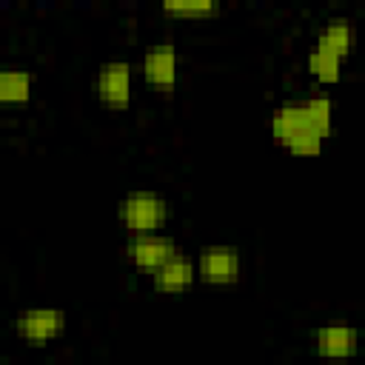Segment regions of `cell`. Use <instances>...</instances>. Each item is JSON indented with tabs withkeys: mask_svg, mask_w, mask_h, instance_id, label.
<instances>
[{
	"mask_svg": "<svg viewBox=\"0 0 365 365\" xmlns=\"http://www.w3.org/2000/svg\"><path fill=\"white\" fill-rule=\"evenodd\" d=\"M66 311L63 308H51V305H37V308H26L17 314L14 319V334L26 342V345H48L57 336H63L66 331Z\"/></svg>",
	"mask_w": 365,
	"mask_h": 365,
	"instance_id": "cell-3",
	"label": "cell"
},
{
	"mask_svg": "<svg viewBox=\"0 0 365 365\" xmlns=\"http://www.w3.org/2000/svg\"><path fill=\"white\" fill-rule=\"evenodd\" d=\"M200 279V274H197V259H191V257H185V254H174L165 265H160L154 274H151V285H154V291H160V294H182V291H188L194 282Z\"/></svg>",
	"mask_w": 365,
	"mask_h": 365,
	"instance_id": "cell-9",
	"label": "cell"
},
{
	"mask_svg": "<svg viewBox=\"0 0 365 365\" xmlns=\"http://www.w3.org/2000/svg\"><path fill=\"white\" fill-rule=\"evenodd\" d=\"M334 128V103L328 94L288 100L268 117V131L291 157H319Z\"/></svg>",
	"mask_w": 365,
	"mask_h": 365,
	"instance_id": "cell-1",
	"label": "cell"
},
{
	"mask_svg": "<svg viewBox=\"0 0 365 365\" xmlns=\"http://www.w3.org/2000/svg\"><path fill=\"white\" fill-rule=\"evenodd\" d=\"M305 68H308V74H311L317 83H322V86H334V83H339V77H342V60H339L336 54H331V51L317 48V46L308 51Z\"/></svg>",
	"mask_w": 365,
	"mask_h": 365,
	"instance_id": "cell-12",
	"label": "cell"
},
{
	"mask_svg": "<svg viewBox=\"0 0 365 365\" xmlns=\"http://www.w3.org/2000/svg\"><path fill=\"white\" fill-rule=\"evenodd\" d=\"M174 254H177V245L165 234H137V237H128L125 240V259L134 268L145 271V274H154Z\"/></svg>",
	"mask_w": 365,
	"mask_h": 365,
	"instance_id": "cell-6",
	"label": "cell"
},
{
	"mask_svg": "<svg viewBox=\"0 0 365 365\" xmlns=\"http://www.w3.org/2000/svg\"><path fill=\"white\" fill-rule=\"evenodd\" d=\"M131 86H134V68L128 60H108L97 68L94 77V88H97V100L111 108V111H123L131 106Z\"/></svg>",
	"mask_w": 365,
	"mask_h": 365,
	"instance_id": "cell-4",
	"label": "cell"
},
{
	"mask_svg": "<svg viewBox=\"0 0 365 365\" xmlns=\"http://www.w3.org/2000/svg\"><path fill=\"white\" fill-rule=\"evenodd\" d=\"M311 351L325 359H351L359 351V331L351 325H322L311 334Z\"/></svg>",
	"mask_w": 365,
	"mask_h": 365,
	"instance_id": "cell-8",
	"label": "cell"
},
{
	"mask_svg": "<svg viewBox=\"0 0 365 365\" xmlns=\"http://www.w3.org/2000/svg\"><path fill=\"white\" fill-rule=\"evenodd\" d=\"M177 68H180V63H177V48H174L171 43H160V46L148 48V51L143 54V63H140L143 80H145L151 88L163 91V94L174 91V86H177Z\"/></svg>",
	"mask_w": 365,
	"mask_h": 365,
	"instance_id": "cell-7",
	"label": "cell"
},
{
	"mask_svg": "<svg viewBox=\"0 0 365 365\" xmlns=\"http://www.w3.org/2000/svg\"><path fill=\"white\" fill-rule=\"evenodd\" d=\"M354 40H356V34H354L351 20L334 17V20H328V23L322 26V31H319V37H317V48L331 51V54H336L339 60H345V57L354 51Z\"/></svg>",
	"mask_w": 365,
	"mask_h": 365,
	"instance_id": "cell-10",
	"label": "cell"
},
{
	"mask_svg": "<svg viewBox=\"0 0 365 365\" xmlns=\"http://www.w3.org/2000/svg\"><path fill=\"white\" fill-rule=\"evenodd\" d=\"M34 77L29 68H3L0 71V103L3 106H26L31 100Z\"/></svg>",
	"mask_w": 365,
	"mask_h": 365,
	"instance_id": "cell-11",
	"label": "cell"
},
{
	"mask_svg": "<svg viewBox=\"0 0 365 365\" xmlns=\"http://www.w3.org/2000/svg\"><path fill=\"white\" fill-rule=\"evenodd\" d=\"M197 274L205 285H234L242 274V257L234 245H208L197 257Z\"/></svg>",
	"mask_w": 365,
	"mask_h": 365,
	"instance_id": "cell-5",
	"label": "cell"
},
{
	"mask_svg": "<svg viewBox=\"0 0 365 365\" xmlns=\"http://www.w3.org/2000/svg\"><path fill=\"white\" fill-rule=\"evenodd\" d=\"M117 220L128 237L160 234V228L168 222V202L157 191H128L117 205Z\"/></svg>",
	"mask_w": 365,
	"mask_h": 365,
	"instance_id": "cell-2",
	"label": "cell"
},
{
	"mask_svg": "<svg viewBox=\"0 0 365 365\" xmlns=\"http://www.w3.org/2000/svg\"><path fill=\"white\" fill-rule=\"evenodd\" d=\"M160 11L165 17H174V20L197 23V20H214L220 14V3H214V0H182V3H163Z\"/></svg>",
	"mask_w": 365,
	"mask_h": 365,
	"instance_id": "cell-13",
	"label": "cell"
}]
</instances>
